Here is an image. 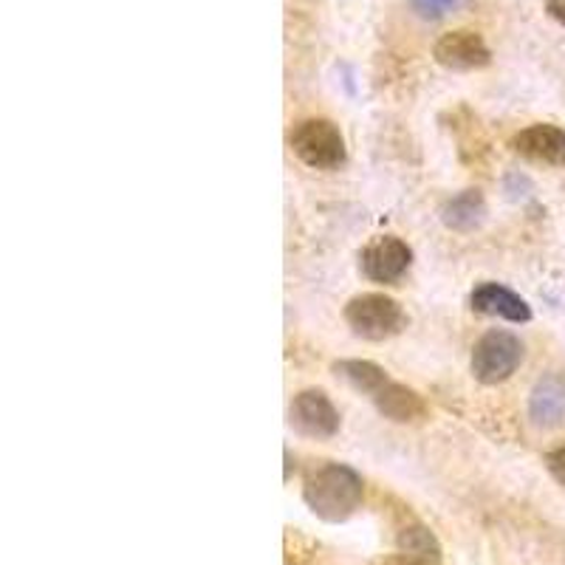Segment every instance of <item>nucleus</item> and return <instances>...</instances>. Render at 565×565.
Here are the masks:
<instances>
[{"instance_id": "nucleus-6", "label": "nucleus", "mask_w": 565, "mask_h": 565, "mask_svg": "<svg viewBox=\"0 0 565 565\" xmlns=\"http://www.w3.org/2000/svg\"><path fill=\"white\" fill-rule=\"evenodd\" d=\"M411 264L413 249L402 238H393V235H382V238L371 241L360 255L362 275L371 282H385V286L402 280Z\"/></svg>"}, {"instance_id": "nucleus-13", "label": "nucleus", "mask_w": 565, "mask_h": 565, "mask_svg": "<svg viewBox=\"0 0 565 565\" xmlns=\"http://www.w3.org/2000/svg\"><path fill=\"white\" fill-rule=\"evenodd\" d=\"M334 371H337V376H342V380L353 387V391L365 393V396H371V398L376 396V393H380L387 382H391L387 380V373L382 371L376 362H367V360L334 362Z\"/></svg>"}, {"instance_id": "nucleus-3", "label": "nucleus", "mask_w": 565, "mask_h": 565, "mask_svg": "<svg viewBox=\"0 0 565 565\" xmlns=\"http://www.w3.org/2000/svg\"><path fill=\"white\" fill-rule=\"evenodd\" d=\"M289 141L297 159L315 170H337L345 161V139L331 119H306Z\"/></svg>"}, {"instance_id": "nucleus-1", "label": "nucleus", "mask_w": 565, "mask_h": 565, "mask_svg": "<svg viewBox=\"0 0 565 565\" xmlns=\"http://www.w3.org/2000/svg\"><path fill=\"white\" fill-rule=\"evenodd\" d=\"M365 498L360 472L345 463H322L302 487V501L326 523H345L356 514Z\"/></svg>"}, {"instance_id": "nucleus-15", "label": "nucleus", "mask_w": 565, "mask_h": 565, "mask_svg": "<svg viewBox=\"0 0 565 565\" xmlns=\"http://www.w3.org/2000/svg\"><path fill=\"white\" fill-rule=\"evenodd\" d=\"M463 0H411L413 12L422 20H441L450 12H456Z\"/></svg>"}, {"instance_id": "nucleus-17", "label": "nucleus", "mask_w": 565, "mask_h": 565, "mask_svg": "<svg viewBox=\"0 0 565 565\" xmlns=\"http://www.w3.org/2000/svg\"><path fill=\"white\" fill-rule=\"evenodd\" d=\"M373 565H436V563H424V559L407 557V554H387V557H380Z\"/></svg>"}, {"instance_id": "nucleus-12", "label": "nucleus", "mask_w": 565, "mask_h": 565, "mask_svg": "<svg viewBox=\"0 0 565 565\" xmlns=\"http://www.w3.org/2000/svg\"><path fill=\"white\" fill-rule=\"evenodd\" d=\"M441 221L452 232H472L487 221V201L481 190H463L441 206Z\"/></svg>"}, {"instance_id": "nucleus-4", "label": "nucleus", "mask_w": 565, "mask_h": 565, "mask_svg": "<svg viewBox=\"0 0 565 565\" xmlns=\"http://www.w3.org/2000/svg\"><path fill=\"white\" fill-rule=\"evenodd\" d=\"M523 362V342L509 331H489L472 348V373L481 385H501Z\"/></svg>"}, {"instance_id": "nucleus-14", "label": "nucleus", "mask_w": 565, "mask_h": 565, "mask_svg": "<svg viewBox=\"0 0 565 565\" xmlns=\"http://www.w3.org/2000/svg\"><path fill=\"white\" fill-rule=\"evenodd\" d=\"M396 548L398 554H407V557L441 565V543H438L436 534L427 526H422V523H411V526L402 529V532L396 534Z\"/></svg>"}, {"instance_id": "nucleus-18", "label": "nucleus", "mask_w": 565, "mask_h": 565, "mask_svg": "<svg viewBox=\"0 0 565 565\" xmlns=\"http://www.w3.org/2000/svg\"><path fill=\"white\" fill-rule=\"evenodd\" d=\"M546 12L565 26V0H546Z\"/></svg>"}, {"instance_id": "nucleus-11", "label": "nucleus", "mask_w": 565, "mask_h": 565, "mask_svg": "<svg viewBox=\"0 0 565 565\" xmlns=\"http://www.w3.org/2000/svg\"><path fill=\"white\" fill-rule=\"evenodd\" d=\"M373 405L376 411L382 413L385 418L396 424H413L422 422L427 416V405H424V398L418 396L413 387L398 385V382H387L376 396H373Z\"/></svg>"}, {"instance_id": "nucleus-8", "label": "nucleus", "mask_w": 565, "mask_h": 565, "mask_svg": "<svg viewBox=\"0 0 565 565\" xmlns=\"http://www.w3.org/2000/svg\"><path fill=\"white\" fill-rule=\"evenodd\" d=\"M514 153L537 164L565 168V130L557 125H529L512 139Z\"/></svg>"}, {"instance_id": "nucleus-16", "label": "nucleus", "mask_w": 565, "mask_h": 565, "mask_svg": "<svg viewBox=\"0 0 565 565\" xmlns=\"http://www.w3.org/2000/svg\"><path fill=\"white\" fill-rule=\"evenodd\" d=\"M546 467H548V472H552L554 481H557L559 487H565V444L563 447H557V450L548 452Z\"/></svg>"}, {"instance_id": "nucleus-2", "label": "nucleus", "mask_w": 565, "mask_h": 565, "mask_svg": "<svg viewBox=\"0 0 565 565\" xmlns=\"http://www.w3.org/2000/svg\"><path fill=\"white\" fill-rule=\"evenodd\" d=\"M345 322L362 340L382 342L396 337L405 328L407 317L393 297L360 295L345 306Z\"/></svg>"}, {"instance_id": "nucleus-10", "label": "nucleus", "mask_w": 565, "mask_h": 565, "mask_svg": "<svg viewBox=\"0 0 565 565\" xmlns=\"http://www.w3.org/2000/svg\"><path fill=\"white\" fill-rule=\"evenodd\" d=\"M529 418L537 427H559L565 422V376L546 373L529 396Z\"/></svg>"}, {"instance_id": "nucleus-5", "label": "nucleus", "mask_w": 565, "mask_h": 565, "mask_svg": "<svg viewBox=\"0 0 565 565\" xmlns=\"http://www.w3.org/2000/svg\"><path fill=\"white\" fill-rule=\"evenodd\" d=\"M289 424L300 436L309 438H334L340 430V413L326 391H302L291 398Z\"/></svg>"}, {"instance_id": "nucleus-7", "label": "nucleus", "mask_w": 565, "mask_h": 565, "mask_svg": "<svg viewBox=\"0 0 565 565\" xmlns=\"http://www.w3.org/2000/svg\"><path fill=\"white\" fill-rule=\"evenodd\" d=\"M433 57H436L438 65L450 71H476L492 63L489 45L483 43L481 34L467 32V29L441 34L436 49H433Z\"/></svg>"}, {"instance_id": "nucleus-9", "label": "nucleus", "mask_w": 565, "mask_h": 565, "mask_svg": "<svg viewBox=\"0 0 565 565\" xmlns=\"http://www.w3.org/2000/svg\"><path fill=\"white\" fill-rule=\"evenodd\" d=\"M472 309L478 315H489V317H503L509 322H529L532 320V309H529V302L523 300L521 295H514L512 289L501 286V282H481L472 297Z\"/></svg>"}, {"instance_id": "nucleus-19", "label": "nucleus", "mask_w": 565, "mask_h": 565, "mask_svg": "<svg viewBox=\"0 0 565 565\" xmlns=\"http://www.w3.org/2000/svg\"><path fill=\"white\" fill-rule=\"evenodd\" d=\"M282 458H286V481H289V478H291V452L286 450V452H282Z\"/></svg>"}]
</instances>
